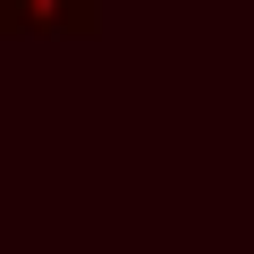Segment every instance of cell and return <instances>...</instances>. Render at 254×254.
I'll return each instance as SVG.
<instances>
[{
    "instance_id": "cell-1",
    "label": "cell",
    "mask_w": 254,
    "mask_h": 254,
    "mask_svg": "<svg viewBox=\"0 0 254 254\" xmlns=\"http://www.w3.org/2000/svg\"><path fill=\"white\" fill-rule=\"evenodd\" d=\"M102 0H0V34H93Z\"/></svg>"
}]
</instances>
